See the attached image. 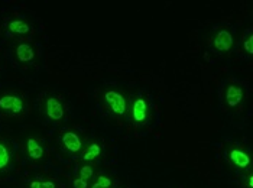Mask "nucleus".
Wrapping results in <instances>:
<instances>
[{
    "mask_svg": "<svg viewBox=\"0 0 253 188\" xmlns=\"http://www.w3.org/2000/svg\"><path fill=\"white\" fill-rule=\"evenodd\" d=\"M25 109V101L18 94H1L0 95V112L4 114H19Z\"/></svg>",
    "mask_w": 253,
    "mask_h": 188,
    "instance_id": "nucleus-1",
    "label": "nucleus"
},
{
    "mask_svg": "<svg viewBox=\"0 0 253 188\" xmlns=\"http://www.w3.org/2000/svg\"><path fill=\"white\" fill-rule=\"evenodd\" d=\"M104 101L109 104L112 112L117 114V116H125L126 114V110H127L126 98L120 93H117L115 90H107L104 93Z\"/></svg>",
    "mask_w": 253,
    "mask_h": 188,
    "instance_id": "nucleus-2",
    "label": "nucleus"
},
{
    "mask_svg": "<svg viewBox=\"0 0 253 188\" xmlns=\"http://www.w3.org/2000/svg\"><path fill=\"white\" fill-rule=\"evenodd\" d=\"M234 45V37L227 31V29H221L215 34L213 39V47L215 51L218 52H229Z\"/></svg>",
    "mask_w": 253,
    "mask_h": 188,
    "instance_id": "nucleus-3",
    "label": "nucleus"
},
{
    "mask_svg": "<svg viewBox=\"0 0 253 188\" xmlns=\"http://www.w3.org/2000/svg\"><path fill=\"white\" fill-rule=\"evenodd\" d=\"M45 113H46L48 119H51L54 122H59V120H62L65 110H64L62 103L57 97H48L45 101Z\"/></svg>",
    "mask_w": 253,
    "mask_h": 188,
    "instance_id": "nucleus-4",
    "label": "nucleus"
},
{
    "mask_svg": "<svg viewBox=\"0 0 253 188\" xmlns=\"http://www.w3.org/2000/svg\"><path fill=\"white\" fill-rule=\"evenodd\" d=\"M61 143L64 145V148L68 150L70 153H74V155L80 153L81 149H83V142H81L80 136L76 132H65L62 135V138H61Z\"/></svg>",
    "mask_w": 253,
    "mask_h": 188,
    "instance_id": "nucleus-5",
    "label": "nucleus"
},
{
    "mask_svg": "<svg viewBox=\"0 0 253 188\" xmlns=\"http://www.w3.org/2000/svg\"><path fill=\"white\" fill-rule=\"evenodd\" d=\"M132 119L136 125H142L148 119V104L143 97H137L132 106Z\"/></svg>",
    "mask_w": 253,
    "mask_h": 188,
    "instance_id": "nucleus-6",
    "label": "nucleus"
},
{
    "mask_svg": "<svg viewBox=\"0 0 253 188\" xmlns=\"http://www.w3.org/2000/svg\"><path fill=\"white\" fill-rule=\"evenodd\" d=\"M245 97V92L239 84H229V87L226 89V103L229 107H237Z\"/></svg>",
    "mask_w": 253,
    "mask_h": 188,
    "instance_id": "nucleus-7",
    "label": "nucleus"
},
{
    "mask_svg": "<svg viewBox=\"0 0 253 188\" xmlns=\"http://www.w3.org/2000/svg\"><path fill=\"white\" fill-rule=\"evenodd\" d=\"M15 54H16V58L19 59L22 64H29V62H32L35 59L37 51H35V47L32 44L22 42V44H19L16 47Z\"/></svg>",
    "mask_w": 253,
    "mask_h": 188,
    "instance_id": "nucleus-8",
    "label": "nucleus"
},
{
    "mask_svg": "<svg viewBox=\"0 0 253 188\" xmlns=\"http://www.w3.org/2000/svg\"><path fill=\"white\" fill-rule=\"evenodd\" d=\"M229 158H230V161H232V164H233L234 167H237V168L240 169H248L251 167V156L246 153V152H243V150L240 149H232L229 152Z\"/></svg>",
    "mask_w": 253,
    "mask_h": 188,
    "instance_id": "nucleus-9",
    "label": "nucleus"
},
{
    "mask_svg": "<svg viewBox=\"0 0 253 188\" xmlns=\"http://www.w3.org/2000/svg\"><path fill=\"white\" fill-rule=\"evenodd\" d=\"M26 153L31 159L34 161H41L45 156V149L43 146L39 143L35 138H29L26 141Z\"/></svg>",
    "mask_w": 253,
    "mask_h": 188,
    "instance_id": "nucleus-10",
    "label": "nucleus"
},
{
    "mask_svg": "<svg viewBox=\"0 0 253 188\" xmlns=\"http://www.w3.org/2000/svg\"><path fill=\"white\" fill-rule=\"evenodd\" d=\"M7 28L15 35H28L31 32V25L28 22H25V20H20V19L9 22Z\"/></svg>",
    "mask_w": 253,
    "mask_h": 188,
    "instance_id": "nucleus-11",
    "label": "nucleus"
},
{
    "mask_svg": "<svg viewBox=\"0 0 253 188\" xmlns=\"http://www.w3.org/2000/svg\"><path fill=\"white\" fill-rule=\"evenodd\" d=\"M100 152H101V148L98 146L97 143H91L87 149L83 152V161H85V162L96 161L98 155H100Z\"/></svg>",
    "mask_w": 253,
    "mask_h": 188,
    "instance_id": "nucleus-12",
    "label": "nucleus"
},
{
    "mask_svg": "<svg viewBox=\"0 0 253 188\" xmlns=\"http://www.w3.org/2000/svg\"><path fill=\"white\" fill-rule=\"evenodd\" d=\"M10 159H12L10 150L6 146V143L0 142V171H4V169L9 167Z\"/></svg>",
    "mask_w": 253,
    "mask_h": 188,
    "instance_id": "nucleus-13",
    "label": "nucleus"
},
{
    "mask_svg": "<svg viewBox=\"0 0 253 188\" xmlns=\"http://www.w3.org/2000/svg\"><path fill=\"white\" fill-rule=\"evenodd\" d=\"M29 188H57V184L52 181H42V180H35L29 184Z\"/></svg>",
    "mask_w": 253,
    "mask_h": 188,
    "instance_id": "nucleus-14",
    "label": "nucleus"
},
{
    "mask_svg": "<svg viewBox=\"0 0 253 188\" xmlns=\"http://www.w3.org/2000/svg\"><path fill=\"white\" fill-rule=\"evenodd\" d=\"M93 175H94V169H93L91 165H83V167L80 168V174H78L80 178L88 181V178H91Z\"/></svg>",
    "mask_w": 253,
    "mask_h": 188,
    "instance_id": "nucleus-15",
    "label": "nucleus"
},
{
    "mask_svg": "<svg viewBox=\"0 0 253 188\" xmlns=\"http://www.w3.org/2000/svg\"><path fill=\"white\" fill-rule=\"evenodd\" d=\"M96 184L100 188H110L112 187V180L107 175H98Z\"/></svg>",
    "mask_w": 253,
    "mask_h": 188,
    "instance_id": "nucleus-16",
    "label": "nucleus"
},
{
    "mask_svg": "<svg viewBox=\"0 0 253 188\" xmlns=\"http://www.w3.org/2000/svg\"><path fill=\"white\" fill-rule=\"evenodd\" d=\"M243 47H245V51H246L248 54H251V55H252L253 54V35L252 34H251V35L248 37V39L245 41Z\"/></svg>",
    "mask_w": 253,
    "mask_h": 188,
    "instance_id": "nucleus-17",
    "label": "nucleus"
},
{
    "mask_svg": "<svg viewBox=\"0 0 253 188\" xmlns=\"http://www.w3.org/2000/svg\"><path fill=\"white\" fill-rule=\"evenodd\" d=\"M73 187L74 188H88V181L87 180H83V178H76L73 181Z\"/></svg>",
    "mask_w": 253,
    "mask_h": 188,
    "instance_id": "nucleus-18",
    "label": "nucleus"
},
{
    "mask_svg": "<svg viewBox=\"0 0 253 188\" xmlns=\"http://www.w3.org/2000/svg\"><path fill=\"white\" fill-rule=\"evenodd\" d=\"M248 184H249V188L253 187V177H252V175L249 177V181H248Z\"/></svg>",
    "mask_w": 253,
    "mask_h": 188,
    "instance_id": "nucleus-19",
    "label": "nucleus"
}]
</instances>
